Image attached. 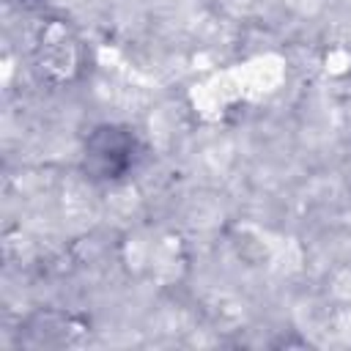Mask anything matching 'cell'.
Returning a JSON list of instances; mask_svg holds the SVG:
<instances>
[{
	"label": "cell",
	"mask_w": 351,
	"mask_h": 351,
	"mask_svg": "<svg viewBox=\"0 0 351 351\" xmlns=\"http://www.w3.org/2000/svg\"><path fill=\"white\" fill-rule=\"evenodd\" d=\"M137 162V137L129 126L99 123L82 145V170L90 181H118Z\"/></svg>",
	"instance_id": "obj_1"
}]
</instances>
